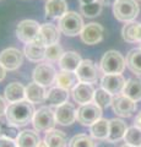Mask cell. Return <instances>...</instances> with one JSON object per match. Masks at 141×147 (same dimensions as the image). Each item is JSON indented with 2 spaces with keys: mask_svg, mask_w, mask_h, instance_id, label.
<instances>
[{
  "mask_svg": "<svg viewBox=\"0 0 141 147\" xmlns=\"http://www.w3.org/2000/svg\"><path fill=\"white\" fill-rule=\"evenodd\" d=\"M40 25L34 20H24L16 27V37L22 43H32L39 33Z\"/></svg>",
  "mask_w": 141,
  "mask_h": 147,
  "instance_id": "30bf717a",
  "label": "cell"
},
{
  "mask_svg": "<svg viewBox=\"0 0 141 147\" xmlns=\"http://www.w3.org/2000/svg\"><path fill=\"white\" fill-rule=\"evenodd\" d=\"M101 118H102V109L93 102L80 105V108L76 112V120L81 125L85 126H91Z\"/></svg>",
  "mask_w": 141,
  "mask_h": 147,
  "instance_id": "8992f818",
  "label": "cell"
},
{
  "mask_svg": "<svg viewBox=\"0 0 141 147\" xmlns=\"http://www.w3.org/2000/svg\"><path fill=\"white\" fill-rule=\"evenodd\" d=\"M57 74L58 72L55 70V67L47 61V63L38 64V65L34 67L32 77H33L34 82H37V84L42 85L44 87H49L55 82Z\"/></svg>",
  "mask_w": 141,
  "mask_h": 147,
  "instance_id": "ba28073f",
  "label": "cell"
},
{
  "mask_svg": "<svg viewBox=\"0 0 141 147\" xmlns=\"http://www.w3.org/2000/svg\"><path fill=\"white\" fill-rule=\"evenodd\" d=\"M121 37L128 43H141V24L140 22H126L121 28Z\"/></svg>",
  "mask_w": 141,
  "mask_h": 147,
  "instance_id": "ffe728a7",
  "label": "cell"
},
{
  "mask_svg": "<svg viewBox=\"0 0 141 147\" xmlns=\"http://www.w3.org/2000/svg\"><path fill=\"white\" fill-rule=\"evenodd\" d=\"M44 141L47 142L48 147H66L69 145L66 134L61 130H57V129H52L45 132Z\"/></svg>",
  "mask_w": 141,
  "mask_h": 147,
  "instance_id": "cb8c5ba5",
  "label": "cell"
},
{
  "mask_svg": "<svg viewBox=\"0 0 141 147\" xmlns=\"http://www.w3.org/2000/svg\"><path fill=\"white\" fill-rule=\"evenodd\" d=\"M94 1H98V0H79L80 5H87V4H92Z\"/></svg>",
  "mask_w": 141,
  "mask_h": 147,
  "instance_id": "7bdbcfd3",
  "label": "cell"
},
{
  "mask_svg": "<svg viewBox=\"0 0 141 147\" xmlns=\"http://www.w3.org/2000/svg\"><path fill=\"white\" fill-rule=\"evenodd\" d=\"M45 50H47V47H44V45L28 43V44H26L24 54L30 61L39 63V61H42L45 59Z\"/></svg>",
  "mask_w": 141,
  "mask_h": 147,
  "instance_id": "83f0119b",
  "label": "cell"
},
{
  "mask_svg": "<svg viewBox=\"0 0 141 147\" xmlns=\"http://www.w3.org/2000/svg\"><path fill=\"white\" fill-rule=\"evenodd\" d=\"M64 49L60 44H53L47 47V50H45V60L49 63H54V61H59L64 54Z\"/></svg>",
  "mask_w": 141,
  "mask_h": 147,
  "instance_id": "e575fe53",
  "label": "cell"
},
{
  "mask_svg": "<svg viewBox=\"0 0 141 147\" xmlns=\"http://www.w3.org/2000/svg\"><path fill=\"white\" fill-rule=\"evenodd\" d=\"M112 109L119 118H130L138 109V104L135 100L130 99L124 94H118L113 97L112 100Z\"/></svg>",
  "mask_w": 141,
  "mask_h": 147,
  "instance_id": "9c48e42d",
  "label": "cell"
},
{
  "mask_svg": "<svg viewBox=\"0 0 141 147\" xmlns=\"http://www.w3.org/2000/svg\"><path fill=\"white\" fill-rule=\"evenodd\" d=\"M120 147H133V146H130V145H128V144H125V145H123V146H120Z\"/></svg>",
  "mask_w": 141,
  "mask_h": 147,
  "instance_id": "f6af8a7d",
  "label": "cell"
},
{
  "mask_svg": "<svg viewBox=\"0 0 141 147\" xmlns=\"http://www.w3.org/2000/svg\"><path fill=\"white\" fill-rule=\"evenodd\" d=\"M126 66L138 76H141V48L131 49L126 55Z\"/></svg>",
  "mask_w": 141,
  "mask_h": 147,
  "instance_id": "f546056e",
  "label": "cell"
},
{
  "mask_svg": "<svg viewBox=\"0 0 141 147\" xmlns=\"http://www.w3.org/2000/svg\"><path fill=\"white\" fill-rule=\"evenodd\" d=\"M67 99H69V91L59 86L52 87L47 93V102L53 107H58V105L66 103Z\"/></svg>",
  "mask_w": 141,
  "mask_h": 147,
  "instance_id": "484cf974",
  "label": "cell"
},
{
  "mask_svg": "<svg viewBox=\"0 0 141 147\" xmlns=\"http://www.w3.org/2000/svg\"><path fill=\"white\" fill-rule=\"evenodd\" d=\"M94 92H96V90L93 88L92 84L80 82V84L71 91V93H72V98H74L76 103H79L80 105H84V104L93 102Z\"/></svg>",
  "mask_w": 141,
  "mask_h": 147,
  "instance_id": "2e32d148",
  "label": "cell"
},
{
  "mask_svg": "<svg viewBox=\"0 0 141 147\" xmlns=\"http://www.w3.org/2000/svg\"><path fill=\"white\" fill-rule=\"evenodd\" d=\"M5 99L9 103H17L26 99V87L20 82H11L4 91Z\"/></svg>",
  "mask_w": 141,
  "mask_h": 147,
  "instance_id": "ac0fdd59",
  "label": "cell"
},
{
  "mask_svg": "<svg viewBox=\"0 0 141 147\" xmlns=\"http://www.w3.org/2000/svg\"><path fill=\"white\" fill-rule=\"evenodd\" d=\"M69 147H97L94 139L86 134H77L71 137Z\"/></svg>",
  "mask_w": 141,
  "mask_h": 147,
  "instance_id": "1f68e13d",
  "label": "cell"
},
{
  "mask_svg": "<svg viewBox=\"0 0 141 147\" xmlns=\"http://www.w3.org/2000/svg\"><path fill=\"white\" fill-rule=\"evenodd\" d=\"M0 135H1V124H0Z\"/></svg>",
  "mask_w": 141,
  "mask_h": 147,
  "instance_id": "bcb514c9",
  "label": "cell"
},
{
  "mask_svg": "<svg viewBox=\"0 0 141 147\" xmlns=\"http://www.w3.org/2000/svg\"><path fill=\"white\" fill-rule=\"evenodd\" d=\"M0 147H17L16 141L5 136H0Z\"/></svg>",
  "mask_w": 141,
  "mask_h": 147,
  "instance_id": "8d00e7d4",
  "label": "cell"
},
{
  "mask_svg": "<svg viewBox=\"0 0 141 147\" xmlns=\"http://www.w3.org/2000/svg\"><path fill=\"white\" fill-rule=\"evenodd\" d=\"M34 113L36 110L33 108V104L28 102L27 99H25L17 103L9 104L5 118L9 124L15 125L17 127H22L33 120Z\"/></svg>",
  "mask_w": 141,
  "mask_h": 147,
  "instance_id": "6da1fadb",
  "label": "cell"
},
{
  "mask_svg": "<svg viewBox=\"0 0 141 147\" xmlns=\"http://www.w3.org/2000/svg\"><path fill=\"white\" fill-rule=\"evenodd\" d=\"M84 20L80 13L75 11H67L61 18H59L58 27L63 34L67 37H75L84 30Z\"/></svg>",
  "mask_w": 141,
  "mask_h": 147,
  "instance_id": "277c9868",
  "label": "cell"
},
{
  "mask_svg": "<svg viewBox=\"0 0 141 147\" xmlns=\"http://www.w3.org/2000/svg\"><path fill=\"white\" fill-rule=\"evenodd\" d=\"M126 84L125 77L121 74H111V75H103L101 79V86L113 96L121 94Z\"/></svg>",
  "mask_w": 141,
  "mask_h": 147,
  "instance_id": "5bb4252c",
  "label": "cell"
},
{
  "mask_svg": "<svg viewBox=\"0 0 141 147\" xmlns=\"http://www.w3.org/2000/svg\"><path fill=\"white\" fill-rule=\"evenodd\" d=\"M97 147H115V144L108 140H104L102 142H99V144H97Z\"/></svg>",
  "mask_w": 141,
  "mask_h": 147,
  "instance_id": "f35d334b",
  "label": "cell"
},
{
  "mask_svg": "<svg viewBox=\"0 0 141 147\" xmlns=\"http://www.w3.org/2000/svg\"><path fill=\"white\" fill-rule=\"evenodd\" d=\"M112 100H113V94H111L109 92L106 90L97 88L94 92V97H93V103H96L101 109H106L109 105H112Z\"/></svg>",
  "mask_w": 141,
  "mask_h": 147,
  "instance_id": "4dcf8cb0",
  "label": "cell"
},
{
  "mask_svg": "<svg viewBox=\"0 0 141 147\" xmlns=\"http://www.w3.org/2000/svg\"><path fill=\"white\" fill-rule=\"evenodd\" d=\"M16 145L17 147H38L40 142V137L38 131L34 130H24L17 136Z\"/></svg>",
  "mask_w": 141,
  "mask_h": 147,
  "instance_id": "d4e9b609",
  "label": "cell"
},
{
  "mask_svg": "<svg viewBox=\"0 0 141 147\" xmlns=\"http://www.w3.org/2000/svg\"><path fill=\"white\" fill-rule=\"evenodd\" d=\"M33 127L36 131H45L54 129V125L57 124L55 114L54 110L49 107H40L38 110H36L33 117Z\"/></svg>",
  "mask_w": 141,
  "mask_h": 147,
  "instance_id": "5b68a950",
  "label": "cell"
},
{
  "mask_svg": "<svg viewBox=\"0 0 141 147\" xmlns=\"http://www.w3.org/2000/svg\"><path fill=\"white\" fill-rule=\"evenodd\" d=\"M24 63V53L17 48H6L0 53V64L9 71L17 70Z\"/></svg>",
  "mask_w": 141,
  "mask_h": 147,
  "instance_id": "7c38bea8",
  "label": "cell"
},
{
  "mask_svg": "<svg viewBox=\"0 0 141 147\" xmlns=\"http://www.w3.org/2000/svg\"><path fill=\"white\" fill-rule=\"evenodd\" d=\"M55 84H57V86L61 87V88H64V90L72 91L80 84V80H79V77H77L76 71L60 70L57 74Z\"/></svg>",
  "mask_w": 141,
  "mask_h": 147,
  "instance_id": "d6986e66",
  "label": "cell"
},
{
  "mask_svg": "<svg viewBox=\"0 0 141 147\" xmlns=\"http://www.w3.org/2000/svg\"><path fill=\"white\" fill-rule=\"evenodd\" d=\"M60 39V30L59 27L54 24H43L40 25L39 33L34 38L32 43L38 45H44V47H49V45L57 44Z\"/></svg>",
  "mask_w": 141,
  "mask_h": 147,
  "instance_id": "52a82bcc",
  "label": "cell"
},
{
  "mask_svg": "<svg viewBox=\"0 0 141 147\" xmlns=\"http://www.w3.org/2000/svg\"><path fill=\"white\" fill-rule=\"evenodd\" d=\"M5 76H6V69L0 64V82L5 79Z\"/></svg>",
  "mask_w": 141,
  "mask_h": 147,
  "instance_id": "60d3db41",
  "label": "cell"
},
{
  "mask_svg": "<svg viewBox=\"0 0 141 147\" xmlns=\"http://www.w3.org/2000/svg\"><path fill=\"white\" fill-rule=\"evenodd\" d=\"M126 67V60L117 50H108L103 54L99 63V69L104 75L123 74Z\"/></svg>",
  "mask_w": 141,
  "mask_h": 147,
  "instance_id": "7a4b0ae2",
  "label": "cell"
},
{
  "mask_svg": "<svg viewBox=\"0 0 141 147\" xmlns=\"http://www.w3.org/2000/svg\"><path fill=\"white\" fill-rule=\"evenodd\" d=\"M123 94L129 97L130 99L135 100V102L141 100V79L140 77H133V79L126 80Z\"/></svg>",
  "mask_w": 141,
  "mask_h": 147,
  "instance_id": "f1b7e54d",
  "label": "cell"
},
{
  "mask_svg": "<svg viewBox=\"0 0 141 147\" xmlns=\"http://www.w3.org/2000/svg\"><path fill=\"white\" fill-rule=\"evenodd\" d=\"M6 102H7V100L0 96V118L6 114V109H7V107H9V105L6 104Z\"/></svg>",
  "mask_w": 141,
  "mask_h": 147,
  "instance_id": "74e56055",
  "label": "cell"
},
{
  "mask_svg": "<svg viewBox=\"0 0 141 147\" xmlns=\"http://www.w3.org/2000/svg\"><path fill=\"white\" fill-rule=\"evenodd\" d=\"M90 132L94 140H99V141L107 140L109 135V120L101 118L99 120H97L90 126Z\"/></svg>",
  "mask_w": 141,
  "mask_h": 147,
  "instance_id": "4316f807",
  "label": "cell"
},
{
  "mask_svg": "<svg viewBox=\"0 0 141 147\" xmlns=\"http://www.w3.org/2000/svg\"><path fill=\"white\" fill-rule=\"evenodd\" d=\"M99 69L97 64L92 61L91 59H82L80 66L77 67L76 74L80 82H86V84H94L99 79Z\"/></svg>",
  "mask_w": 141,
  "mask_h": 147,
  "instance_id": "8fae6325",
  "label": "cell"
},
{
  "mask_svg": "<svg viewBox=\"0 0 141 147\" xmlns=\"http://www.w3.org/2000/svg\"><path fill=\"white\" fill-rule=\"evenodd\" d=\"M135 126H138V127H140L141 129V112L136 115V118H135Z\"/></svg>",
  "mask_w": 141,
  "mask_h": 147,
  "instance_id": "b9f144b4",
  "label": "cell"
},
{
  "mask_svg": "<svg viewBox=\"0 0 141 147\" xmlns=\"http://www.w3.org/2000/svg\"><path fill=\"white\" fill-rule=\"evenodd\" d=\"M45 16L49 18H61L67 12V3L65 0H47Z\"/></svg>",
  "mask_w": 141,
  "mask_h": 147,
  "instance_id": "7402d4cb",
  "label": "cell"
},
{
  "mask_svg": "<svg viewBox=\"0 0 141 147\" xmlns=\"http://www.w3.org/2000/svg\"><path fill=\"white\" fill-rule=\"evenodd\" d=\"M103 10V5L99 1H94L92 4H87V5H81L80 11L85 17H97L101 15Z\"/></svg>",
  "mask_w": 141,
  "mask_h": 147,
  "instance_id": "836d02e7",
  "label": "cell"
},
{
  "mask_svg": "<svg viewBox=\"0 0 141 147\" xmlns=\"http://www.w3.org/2000/svg\"><path fill=\"white\" fill-rule=\"evenodd\" d=\"M125 144H128L133 147H141V129L138 126L128 127L124 136Z\"/></svg>",
  "mask_w": 141,
  "mask_h": 147,
  "instance_id": "d6a6232c",
  "label": "cell"
},
{
  "mask_svg": "<svg viewBox=\"0 0 141 147\" xmlns=\"http://www.w3.org/2000/svg\"><path fill=\"white\" fill-rule=\"evenodd\" d=\"M99 3L102 4L103 6H109V5H114V4L117 3V0H98Z\"/></svg>",
  "mask_w": 141,
  "mask_h": 147,
  "instance_id": "ab89813d",
  "label": "cell"
},
{
  "mask_svg": "<svg viewBox=\"0 0 141 147\" xmlns=\"http://www.w3.org/2000/svg\"><path fill=\"white\" fill-rule=\"evenodd\" d=\"M138 1H139V3H140V4H141V0H138Z\"/></svg>",
  "mask_w": 141,
  "mask_h": 147,
  "instance_id": "7dc6e473",
  "label": "cell"
},
{
  "mask_svg": "<svg viewBox=\"0 0 141 147\" xmlns=\"http://www.w3.org/2000/svg\"><path fill=\"white\" fill-rule=\"evenodd\" d=\"M47 93L45 87L34 81L26 86V99L32 104H39L47 100Z\"/></svg>",
  "mask_w": 141,
  "mask_h": 147,
  "instance_id": "e0dca14e",
  "label": "cell"
},
{
  "mask_svg": "<svg viewBox=\"0 0 141 147\" xmlns=\"http://www.w3.org/2000/svg\"><path fill=\"white\" fill-rule=\"evenodd\" d=\"M128 130V126L119 118H114L109 120V135H108V141L111 142H118L120 140H124L125 132Z\"/></svg>",
  "mask_w": 141,
  "mask_h": 147,
  "instance_id": "44dd1931",
  "label": "cell"
},
{
  "mask_svg": "<svg viewBox=\"0 0 141 147\" xmlns=\"http://www.w3.org/2000/svg\"><path fill=\"white\" fill-rule=\"evenodd\" d=\"M114 17L120 22H131L140 13V6L138 0H117L113 5Z\"/></svg>",
  "mask_w": 141,
  "mask_h": 147,
  "instance_id": "3957f363",
  "label": "cell"
},
{
  "mask_svg": "<svg viewBox=\"0 0 141 147\" xmlns=\"http://www.w3.org/2000/svg\"><path fill=\"white\" fill-rule=\"evenodd\" d=\"M103 36H104L103 26L101 24H97V22H90V24L84 26V30L80 33V38L85 44L94 45L102 42Z\"/></svg>",
  "mask_w": 141,
  "mask_h": 147,
  "instance_id": "4fadbf2b",
  "label": "cell"
},
{
  "mask_svg": "<svg viewBox=\"0 0 141 147\" xmlns=\"http://www.w3.org/2000/svg\"><path fill=\"white\" fill-rule=\"evenodd\" d=\"M38 147H48V145H47V142H45L44 140L42 141L40 140V142H39V145H38Z\"/></svg>",
  "mask_w": 141,
  "mask_h": 147,
  "instance_id": "ee69618b",
  "label": "cell"
},
{
  "mask_svg": "<svg viewBox=\"0 0 141 147\" xmlns=\"http://www.w3.org/2000/svg\"><path fill=\"white\" fill-rule=\"evenodd\" d=\"M76 112L74 104L66 102L61 105H58L54 109V114H55V120L59 125L67 126L71 125L72 123L76 121Z\"/></svg>",
  "mask_w": 141,
  "mask_h": 147,
  "instance_id": "9a60e30c",
  "label": "cell"
},
{
  "mask_svg": "<svg viewBox=\"0 0 141 147\" xmlns=\"http://www.w3.org/2000/svg\"><path fill=\"white\" fill-rule=\"evenodd\" d=\"M20 135V131H19V127L15 126V125H11V124H1V135L0 136H5L9 137V139H12V140H16L17 136Z\"/></svg>",
  "mask_w": 141,
  "mask_h": 147,
  "instance_id": "d590c367",
  "label": "cell"
},
{
  "mask_svg": "<svg viewBox=\"0 0 141 147\" xmlns=\"http://www.w3.org/2000/svg\"><path fill=\"white\" fill-rule=\"evenodd\" d=\"M81 61H82V58L79 53L74 52V50H67L63 54L61 59L59 60V66H60L61 70L76 71L77 67L80 66Z\"/></svg>",
  "mask_w": 141,
  "mask_h": 147,
  "instance_id": "603a6c76",
  "label": "cell"
}]
</instances>
